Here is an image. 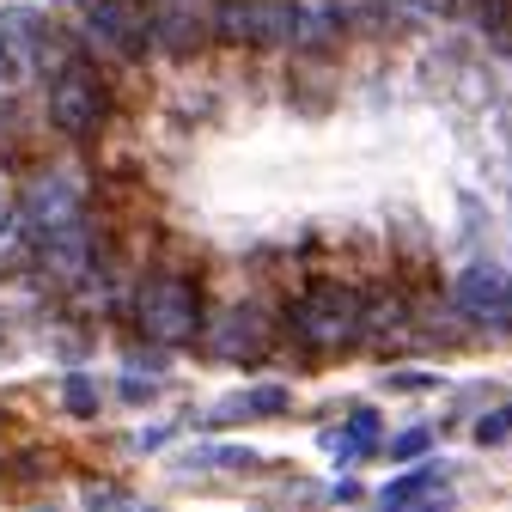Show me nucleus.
Segmentation results:
<instances>
[{
  "label": "nucleus",
  "mask_w": 512,
  "mask_h": 512,
  "mask_svg": "<svg viewBox=\"0 0 512 512\" xmlns=\"http://www.w3.org/2000/svg\"><path fill=\"white\" fill-rule=\"evenodd\" d=\"M135 324L159 348L196 342V330H202V287L189 281V275H153V281H141V293H135Z\"/></svg>",
  "instance_id": "nucleus-1"
},
{
  "label": "nucleus",
  "mask_w": 512,
  "mask_h": 512,
  "mask_svg": "<svg viewBox=\"0 0 512 512\" xmlns=\"http://www.w3.org/2000/svg\"><path fill=\"white\" fill-rule=\"evenodd\" d=\"M287 317H293L299 342H311V348H348L366 336V299L342 281H317L305 299H293Z\"/></svg>",
  "instance_id": "nucleus-2"
},
{
  "label": "nucleus",
  "mask_w": 512,
  "mask_h": 512,
  "mask_svg": "<svg viewBox=\"0 0 512 512\" xmlns=\"http://www.w3.org/2000/svg\"><path fill=\"white\" fill-rule=\"evenodd\" d=\"M104 116H110V98H104V86H98L92 68H80V61L55 68V86H49V122L61 128V135H92Z\"/></svg>",
  "instance_id": "nucleus-3"
},
{
  "label": "nucleus",
  "mask_w": 512,
  "mask_h": 512,
  "mask_svg": "<svg viewBox=\"0 0 512 512\" xmlns=\"http://www.w3.org/2000/svg\"><path fill=\"white\" fill-rule=\"evenodd\" d=\"M86 43L98 55H141L153 43L147 0H98V7L86 13Z\"/></svg>",
  "instance_id": "nucleus-4"
},
{
  "label": "nucleus",
  "mask_w": 512,
  "mask_h": 512,
  "mask_svg": "<svg viewBox=\"0 0 512 512\" xmlns=\"http://www.w3.org/2000/svg\"><path fill=\"white\" fill-rule=\"evenodd\" d=\"M80 202H86V183H80L74 171H37V177L25 183V196H19V220L43 238L49 226L74 220V214H80Z\"/></svg>",
  "instance_id": "nucleus-5"
},
{
  "label": "nucleus",
  "mask_w": 512,
  "mask_h": 512,
  "mask_svg": "<svg viewBox=\"0 0 512 512\" xmlns=\"http://www.w3.org/2000/svg\"><path fill=\"white\" fill-rule=\"evenodd\" d=\"M92 226H86V214H74V220H61V226H49L43 232V244H37V263H43V275H55V281H80L86 269H92Z\"/></svg>",
  "instance_id": "nucleus-6"
},
{
  "label": "nucleus",
  "mask_w": 512,
  "mask_h": 512,
  "mask_svg": "<svg viewBox=\"0 0 512 512\" xmlns=\"http://www.w3.org/2000/svg\"><path fill=\"white\" fill-rule=\"evenodd\" d=\"M208 348L220 360H263L269 354V317L256 311V305H232L214 317V330H208Z\"/></svg>",
  "instance_id": "nucleus-7"
},
{
  "label": "nucleus",
  "mask_w": 512,
  "mask_h": 512,
  "mask_svg": "<svg viewBox=\"0 0 512 512\" xmlns=\"http://www.w3.org/2000/svg\"><path fill=\"white\" fill-rule=\"evenodd\" d=\"M458 305H464L470 317H494V311L506 305V275L488 269V263H470V269L458 275Z\"/></svg>",
  "instance_id": "nucleus-8"
},
{
  "label": "nucleus",
  "mask_w": 512,
  "mask_h": 512,
  "mask_svg": "<svg viewBox=\"0 0 512 512\" xmlns=\"http://www.w3.org/2000/svg\"><path fill=\"white\" fill-rule=\"evenodd\" d=\"M153 37H159L171 55H189V49H196V13H189V0H159Z\"/></svg>",
  "instance_id": "nucleus-9"
},
{
  "label": "nucleus",
  "mask_w": 512,
  "mask_h": 512,
  "mask_svg": "<svg viewBox=\"0 0 512 512\" xmlns=\"http://www.w3.org/2000/svg\"><path fill=\"white\" fill-rule=\"evenodd\" d=\"M98 378H86V372H68V384H61V409H68L74 421H92L98 415Z\"/></svg>",
  "instance_id": "nucleus-10"
},
{
  "label": "nucleus",
  "mask_w": 512,
  "mask_h": 512,
  "mask_svg": "<svg viewBox=\"0 0 512 512\" xmlns=\"http://www.w3.org/2000/svg\"><path fill=\"white\" fill-rule=\"evenodd\" d=\"M439 488V476L433 470H415V476H397V482H384V506H409V500H421V494H433Z\"/></svg>",
  "instance_id": "nucleus-11"
},
{
  "label": "nucleus",
  "mask_w": 512,
  "mask_h": 512,
  "mask_svg": "<svg viewBox=\"0 0 512 512\" xmlns=\"http://www.w3.org/2000/svg\"><path fill=\"white\" fill-rule=\"evenodd\" d=\"M372 439H378V415L354 409V415H348V433H342V464H348V458H360Z\"/></svg>",
  "instance_id": "nucleus-12"
},
{
  "label": "nucleus",
  "mask_w": 512,
  "mask_h": 512,
  "mask_svg": "<svg viewBox=\"0 0 512 512\" xmlns=\"http://www.w3.org/2000/svg\"><path fill=\"white\" fill-rule=\"evenodd\" d=\"M506 439H512V403L476 421V445H506Z\"/></svg>",
  "instance_id": "nucleus-13"
},
{
  "label": "nucleus",
  "mask_w": 512,
  "mask_h": 512,
  "mask_svg": "<svg viewBox=\"0 0 512 512\" xmlns=\"http://www.w3.org/2000/svg\"><path fill=\"white\" fill-rule=\"evenodd\" d=\"M202 464H220V470H250L256 452H232V445H214V452H202Z\"/></svg>",
  "instance_id": "nucleus-14"
},
{
  "label": "nucleus",
  "mask_w": 512,
  "mask_h": 512,
  "mask_svg": "<svg viewBox=\"0 0 512 512\" xmlns=\"http://www.w3.org/2000/svg\"><path fill=\"white\" fill-rule=\"evenodd\" d=\"M427 445H433V433H427V427H415V433H403V439L391 445V458H397V464H403V458H421Z\"/></svg>",
  "instance_id": "nucleus-15"
},
{
  "label": "nucleus",
  "mask_w": 512,
  "mask_h": 512,
  "mask_svg": "<svg viewBox=\"0 0 512 512\" xmlns=\"http://www.w3.org/2000/svg\"><path fill=\"white\" fill-rule=\"evenodd\" d=\"M153 397H159V384H153V378H135V372L122 378V403H135V409H141V403H153Z\"/></svg>",
  "instance_id": "nucleus-16"
},
{
  "label": "nucleus",
  "mask_w": 512,
  "mask_h": 512,
  "mask_svg": "<svg viewBox=\"0 0 512 512\" xmlns=\"http://www.w3.org/2000/svg\"><path fill=\"white\" fill-rule=\"evenodd\" d=\"M482 25L506 31V25H512V0H482Z\"/></svg>",
  "instance_id": "nucleus-17"
},
{
  "label": "nucleus",
  "mask_w": 512,
  "mask_h": 512,
  "mask_svg": "<svg viewBox=\"0 0 512 512\" xmlns=\"http://www.w3.org/2000/svg\"><path fill=\"white\" fill-rule=\"evenodd\" d=\"M86 500H92V506H116V500H128V494H122V488H110V482H92V488H86Z\"/></svg>",
  "instance_id": "nucleus-18"
},
{
  "label": "nucleus",
  "mask_w": 512,
  "mask_h": 512,
  "mask_svg": "<svg viewBox=\"0 0 512 512\" xmlns=\"http://www.w3.org/2000/svg\"><path fill=\"white\" fill-rule=\"evenodd\" d=\"M506 305H512V287H506Z\"/></svg>",
  "instance_id": "nucleus-19"
}]
</instances>
